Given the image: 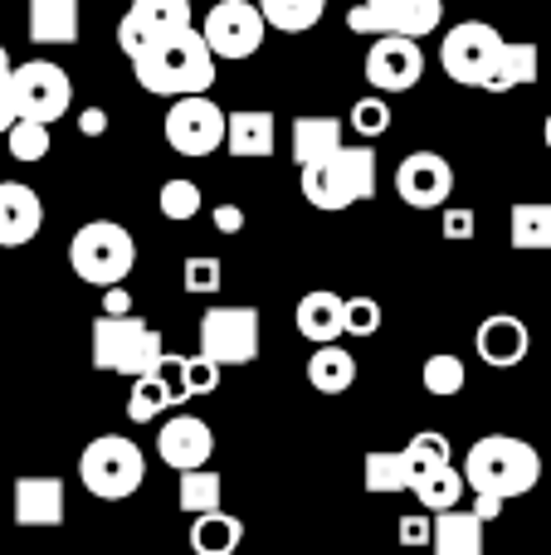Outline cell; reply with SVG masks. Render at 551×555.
I'll return each mask as SVG.
<instances>
[{
    "label": "cell",
    "mask_w": 551,
    "mask_h": 555,
    "mask_svg": "<svg viewBox=\"0 0 551 555\" xmlns=\"http://www.w3.org/2000/svg\"><path fill=\"white\" fill-rule=\"evenodd\" d=\"M215 64H220V54L210 49L205 29L185 25V29H176V35L146 44L142 54L132 59V74L152 98H185V93L215 88Z\"/></svg>",
    "instance_id": "cell-1"
},
{
    "label": "cell",
    "mask_w": 551,
    "mask_h": 555,
    "mask_svg": "<svg viewBox=\"0 0 551 555\" xmlns=\"http://www.w3.org/2000/svg\"><path fill=\"white\" fill-rule=\"evenodd\" d=\"M464 478L469 492H498V498H527L542 478V453L527 439L513 434H484L464 459Z\"/></svg>",
    "instance_id": "cell-2"
},
{
    "label": "cell",
    "mask_w": 551,
    "mask_h": 555,
    "mask_svg": "<svg viewBox=\"0 0 551 555\" xmlns=\"http://www.w3.org/2000/svg\"><path fill=\"white\" fill-rule=\"evenodd\" d=\"M298 185L312 210H351V205H367L371 195H376V152H371L367 142L337 146L328 162L298 166Z\"/></svg>",
    "instance_id": "cell-3"
},
{
    "label": "cell",
    "mask_w": 551,
    "mask_h": 555,
    "mask_svg": "<svg viewBox=\"0 0 551 555\" xmlns=\"http://www.w3.org/2000/svg\"><path fill=\"white\" fill-rule=\"evenodd\" d=\"M162 351V332L137 312H103L93 322V365L107 375H142Z\"/></svg>",
    "instance_id": "cell-4"
},
{
    "label": "cell",
    "mask_w": 551,
    "mask_h": 555,
    "mask_svg": "<svg viewBox=\"0 0 551 555\" xmlns=\"http://www.w3.org/2000/svg\"><path fill=\"white\" fill-rule=\"evenodd\" d=\"M132 263H137V244L117 220H88L68 240V269L84 278V283L113 287L132 273Z\"/></svg>",
    "instance_id": "cell-5"
},
{
    "label": "cell",
    "mask_w": 551,
    "mask_h": 555,
    "mask_svg": "<svg viewBox=\"0 0 551 555\" xmlns=\"http://www.w3.org/2000/svg\"><path fill=\"white\" fill-rule=\"evenodd\" d=\"M78 478H84V488L93 492L98 502H123L146 482V459L132 439H123V434H103V439H93L84 449V459H78Z\"/></svg>",
    "instance_id": "cell-6"
},
{
    "label": "cell",
    "mask_w": 551,
    "mask_h": 555,
    "mask_svg": "<svg viewBox=\"0 0 551 555\" xmlns=\"http://www.w3.org/2000/svg\"><path fill=\"white\" fill-rule=\"evenodd\" d=\"M508 39L498 35L494 25H484V20H464V25H454L445 35V44H439V64H445V74L454 78V83L464 88H484L488 74H494L498 54H503Z\"/></svg>",
    "instance_id": "cell-7"
},
{
    "label": "cell",
    "mask_w": 551,
    "mask_h": 555,
    "mask_svg": "<svg viewBox=\"0 0 551 555\" xmlns=\"http://www.w3.org/2000/svg\"><path fill=\"white\" fill-rule=\"evenodd\" d=\"M445 20V0H361L347 10L351 35H415L425 39Z\"/></svg>",
    "instance_id": "cell-8"
},
{
    "label": "cell",
    "mask_w": 551,
    "mask_h": 555,
    "mask_svg": "<svg viewBox=\"0 0 551 555\" xmlns=\"http://www.w3.org/2000/svg\"><path fill=\"white\" fill-rule=\"evenodd\" d=\"M225 132H230V113L210 103L205 93H185L171 103L166 113V142L181 156H210L225 146Z\"/></svg>",
    "instance_id": "cell-9"
},
{
    "label": "cell",
    "mask_w": 551,
    "mask_h": 555,
    "mask_svg": "<svg viewBox=\"0 0 551 555\" xmlns=\"http://www.w3.org/2000/svg\"><path fill=\"white\" fill-rule=\"evenodd\" d=\"M201 351L220 365H249L259 356V307H210L201 317Z\"/></svg>",
    "instance_id": "cell-10"
},
{
    "label": "cell",
    "mask_w": 551,
    "mask_h": 555,
    "mask_svg": "<svg viewBox=\"0 0 551 555\" xmlns=\"http://www.w3.org/2000/svg\"><path fill=\"white\" fill-rule=\"evenodd\" d=\"M205 39H210V49L220 59H254L264 44V29H269V20H264L259 0H220V5H210V15H205Z\"/></svg>",
    "instance_id": "cell-11"
},
{
    "label": "cell",
    "mask_w": 551,
    "mask_h": 555,
    "mask_svg": "<svg viewBox=\"0 0 551 555\" xmlns=\"http://www.w3.org/2000/svg\"><path fill=\"white\" fill-rule=\"evenodd\" d=\"M15 103H20V117H39V122L54 127L59 117L68 113L74 103V83L59 64L49 59H29V64H15Z\"/></svg>",
    "instance_id": "cell-12"
},
{
    "label": "cell",
    "mask_w": 551,
    "mask_h": 555,
    "mask_svg": "<svg viewBox=\"0 0 551 555\" xmlns=\"http://www.w3.org/2000/svg\"><path fill=\"white\" fill-rule=\"evenodd\" d=\"M185 25H195L191 0H132L123 25H117V49H123L127 59H137L146 44H156V39L176 35V29H185Z\"/></svg>",
    "instance_id": "cell-13"
},
{
    "label": "cell",
    "mask_w": 551,
    "mask_h": 555,
    "mask_svg": "<svg viewBox=\"0 0 551 555\" xmlns=\"http://www.w3.org/2000/svg\"><path fill=\"white\" fill-rule=\"evenodd\" d=\"M425 74V54H420L415 35H376L367 49V83L381 93H410Z\"/></svg>",
    "instance_id": "cell-14"
},
{
    "label": "cell",
    "mask_w": 551,
    "mask_h": 555,
    "mask_svg": "<svg viewBox=\"0 0 551 555\" xmlns=\"http://www.w3.org/2000/svg\"><path fill=\"white\" fill-rule=\"evenodd\" d=\"M396 191L410 210H435L454 195V166L439 152H410L396 166Z\"/></svg>",
    "instance_id": "cell-15"
},
{
    "label": "cell",
    "mask_w": 551,
    "mask_h": 555,
    "mask_svg": "<svg viewBox=\"0 0 551 555\" xmlns=\"http://www.w3.org/2000/svg\"><path fill=\"white\" fill-rule=\"evenodd\" d=\"M156 453H162V463L176 473L205 468L215 453V434H210V424L195 420V414H176V420H166L162 434H156Z\"/></svg>",
    "instance_id": "cell-16"
},
{
    "label": "cell",
    "mask_w": 551,
    "mask_h": 555,
    "mask_svg": "<svg viewBox=\"0 0 551 555\" xmlns=\"http://www.w3.org/2000/svg\"><path fill=\"white\" fill-rule=\"evenodd\" d=\"M474 346H478V356H484V361L494 365V371H513V365H523V361H527L533 332H527L523 317H513V312H494V317H484V326H478Z\"/></svg>",
    "instance_id": "cell-17"
},
{
    "label": "cell",
    "mask_w": 551,
    "mask_h": 555,
    "mask_svg": "<svg viewBox=\"0 0 551 555\" xmlns=\"http://www.w3.org/2000/svg\"><path fill=\"white\" fill-rule=\"evenodd\" d=\"M44 224V205L25 181H0V249H25Z\"/></svg>",
    "instance_id": "cell-18"
},
{
    "label": "cell",
    "mask_w": 551,
    "mask_h": 555,
    "mask_svg": "<svg viewBox=\"0 0 551 555\" xmlns=\"http://www.w3.org/2000/svg\"><path fill=\"white\" fill-rule=\"evenodd\" d=\"M293 322H298V336H308L312 346L337 341V336H347V297L318 287V293L298 297V312H293Z\"/></svg>",
    "instance_id": "cell-19"
},
{
    "label": "cell",
    "mask_w": 551,
    "mask_h": 555,
    "mask_svg": "<svg viewBox=\"0 0 551 555\" xmlns=\"http://www.w3.org/2000/svg\"><path fill=\"white\" fill-rule=\"evenodd\" d=\"M337 146H347V122H342V117H332V113L293 117V162H298V166L328 162Z\"/></svg>",
    "instance_id": "cell-20"
},
{
    "label": "cell",
    "mask_w": 551,
    "mask_h": 555,
    "mask_svg": "<svg viewBox=\"0 0 551 555\" xmlns=\"http://www.w3.org/2000/svg\"><path fill=\"white\" fill-rule=\"evenodd\" d=\"M15 521L20 527H59V521H64V482L20 478L15 482Z\"/></svg>",
    "instance_id": "cell-21"
},
{
    "label": "cell",
    "mask_w": 551,
    "mask_h": 555,
    "mask_svg": "<svg viewBox=\"0 0 551 555\" xmlns=\"http://www.w3.org/2000/svg\"><path fill=\"white\" fill-rule=\"evenodd\" d=\"M484 527L474 507H445L435 512V551L439 555H484Z\"/></svg>",
    "instance_id": "cell-22"
},
{
    "label": "cell",
    "mask_w": 551,
    "mask_h": 555,
    "mask_svg": "<svg viewBox=\"0 0 551 555\" xmlns=\"http://www.w3.org/2000/svg\"><path fill=\"white\" fill-rule=\"evenodd\" d=\"M29 44H74L78 39V0H29Z\"/></svg>",
    "instance_id": "cell-23"
},
{
    "label": "cell",
    "mask_w": 551,
    "mask_h": 555,
    "mask_svg": "<svg viewBox=\"0 0 551 555\" xmlns=\"http://www.w3.org/2000/svg\"><path fill=\"white\" fill-rule=\"evenodd\" d=\"M225 152L230 156H273V113H259V107H240L230 113V132H225Z\"/></svg>",
    "instance_id": "cell-24"
},
{
    "label": "cell",
    "mask_w": 551,
    "mask_h": 555,
    "mask_svg": "<svg viewBox=\"0 0 551 555\" xmlns=\"http://www.w3.org/2000/svg\"><path fill=\"white\" fill-rule=\"evenodd\" d=\"M240 541H244V521L230 517L225 507L201 512V517L191 521V551L195 555H234Z\"/></svg>",
    "instance_id": "cell-25"
},
{
    "label": "cell",
    "mask_w": 551,
    "mask_h": 555,
    "mask_svg": "<svg viewBox=\"0 0 551 555\" xmlns=\"http://www.w3.org/2000/svg\"><path fill=\"white\" fill-rule=\"evenodd\" d=\"M308 380H312V390H322V395L351 390V385H357V356L342 351L337 341H322L308 361Z\"/></svg>",
    "instance_id": "cell-26"
},
{
    "label": "cell",
    "mask_w": 551,
    "mask_h": 555,
    "mask_svg": "<svg viewBox=\"0 0 551 555\" xmlns=\"http://www.w3.org/2000/svg\"><path fill=\"white\" fill-rule=\"evenodd\" d=\"M537 68H542V54H537V44H503V54H498L494 74H488L484 93H513V88H527L537 78Z\"/></svg>",
    "instance_id": "cell-27"
},
{
    "label": "cell",
    "mask_w": 551,
    "mask_h": 555,
    "mask_svg": "<svg viewBox=\"0 0 551 555\" xmlns=\"http://www.w3.org/2000/svg\"><path fill=\"white\" fill-rule=\"evenodd\" d=\"M410 492H415L420 507L430 512H445V507H459L469 492V478L464 468H454V463H445V468H430V473H415V482H410Z\"/></svg>",
    "instance_id": "cell-28"
},
{
    "label": "cell",
    "mask_w": 551,
    "mask_h": 555,
    "mask_svg": "<svg viewBox=\"0 0 551 555\" xmlns=\"http://www.w3.org/2000/svg\"><path fill=\"white\" fill-rule=\"evenodd\" d=\"M361 473H367V492H376V498H386V492H410V482H415L406 449H376V453H367Z\"/></svg>",
    "instance_id": "cell-29"
},
{
    "label": "cell",
    "mask_w": 551,
    "mask_h": 555,
    "mask_svg": "<svg viewBox=\"0 0 551 555\" xmlns=\"http://www.w3.org/2000/svg\"><path fill=\"white\" fill-rule=\"evenodd\" d=\"M225 498V478L210 468H185L181 482H176V507L185 512V517H201V512H215Z\"/></svg>",
    "instance_id": "cell-30"
},
{
    "label": "cell",
    "mask_w": 551,
    "mask_h": 555,
    "mask_svg": "<svg viewBox=\"0 0 551 555\" xmlns=\"http://www.w3.org/2000/svg\"><path fill=\"white\" fill-rule=\"evenodd\" d=\"M508 234H513V249L523 254L551 249V205H513Z\"/></svg>",
    "instance_id": "cell-31"
},
{
    "label": "cell",
    "mask_w": 551,
    "mask_h": 555,
    "mask_svg": "<svg viewBox=\"0 0 551 555\" xmlns=\"http://www.w3.org/2000/svg\"><path fill=\"white\" fill-rule=\"evenodd\" d=\"M259 10L279 35H303V29H312L322 20L328 0H259Z\"/></svg>",
    "instance_id": "cell-32"
},
{
    "label": "cell",
    "mask_w": 551,
    "mask_h": 555,
    "mask_svg": "<svg viewBox=\"0 0 551 555\" xmlns=\"http://www.w3.org/2000/svg\"><path fill=\"white\" fill-rule=\"evenodd\" d=\"M5 146H10V156H15V162L35 166V162H44V156H49L54 137H49V122H39V117H20V122L5 132Z\"/></svg>",
    "instance_id": "cell-33"
},
{
    "label": "cell",
    "mask_w": 551,
    "mask_h": 555,
    "mask_svg": "<svg viewBox=\"0 0 551 555\" xmlns=\"http://www.w3.org/2000/svg\"><path fill=\"white\" fill-rule=\"evenodd\" d=\"M162 410H171V395H166V385L156 380V371L132 375V400H127V420H132V424H152Z\"/></svg>",
    "instance_id": "cell-34"
},
{
    "label": "cell",
    "mask_w": 551,
    "mask_h": 555,
    "mask_svg": "<svg viewBox=\"0 0 551 555\" xmlns=\"http://www.w3.org/2000/svg\"><path fill=\"white\" fill-rule=\"evenodd\" d=\"M420 380H425V390H430V395H439V400H454V395L464 390L469 371H464V361H459V356L439 351V356H430V361H425Z\"/></svg>",
    "instance_id": "cell-35"
},
{
    "label": "cell",
    "mask_w": 551,
    "mask_h": 555,
    "mask_svg": "<svg viewBox=\"0 0 551 555\" xmlns=\"http://www.w3.org/2000/svg\"><path fill=\"white\" fill-rule=\"evenodd\" d=\"M156 210L166 215V220H195V210H201V185L185 181V176H171V181H162V195H156Z\"/></svg>",
    "instance_id": "cell-36"
},
{
    "label": "cell",
    "mask_w": 551,
    "mask_h": 555,
    "mask_svg": "<svg viewBox=\"0 0 551 555\" xmlns=\"http://www.w3.org/2000/svg\"><path fill=\"white\" fill-rule=\"evenodd\" d=\"M406 459H410V473H430V468H445V463H454V453H449L445 434L425 429V434H415V439L406 443Z\"/></svg>",
    "instance_id": "cell-37"
},
{
    "label": "cell",
    "mask_w": 551,
    "mask_h": 555,
    "mask_svg": "<svg viewBox=\"0 0 551 555\" xmlns=\"http://www.w3.org/2000/svg\"><path fill=\"white\" fill-rule=\"evenodd\" d=\"M156 380L166 385V395H171V404H185V400H195L191 395V356H176V351H162L156 356Z\"/></svg>",
    "instance_id": "cell-38"
},
{
    "label": "cell",
    "mask_w": 551,
    "mask_h": 555,
    "mask_svg": "<svg viewBox=\"0 0 551 555\" xmlns=\"http://www.w3.org/2000/svg\"><path fill=\"white\" fill-rule=\"evenodd\" d=\"M390 127V103L386 98H357V103H351V132L361 137V142H376L381 132H386Z\"/></svg>",
    "instance_id": "cell-39"
},
{
    "label": "cell",
    "mask_w": 551,
    "mask_h": 555,
    "mask_svg": "<svg viewBox=\"0 0 551 555\" xmlns=\"http://www.w3.org/2000/svg\"><path fill=\"white\" fill-rule=\"evenodd\" d=\"M181 278H185V293H201V297H210V293H220V283H225V263L220 259H205V254H191L185 259V269H181Z\"/></svg>",
    "instance_id": "cell-40"
},
{
    "label": "cell",
    "mask_w": 551,
    "mask_h": 555,
    "mask_svg": "<svg viewBox=\"0 0 551 555\" xmlns=\"http://www.w3.org/2000/svg\"><path fill=\"white\" fill-rule=\"evenodd\" d=\"M376 332H381L376 297H347V336H376Z\"/></svg>",
    "instance_id": "cell-41"
},
{
    "label": "cell",
    "mask_w": 551,
    "mask_h": 555,
    "mask_svg": "<svg viewBox=\"0 0 551 555\" xmlns=\"http://www.w3.org/2000/svg\"><path fill=\"white\" fill-rule=\"evenodd\" d=\"M439 230H445L449 244H469L478 234V220L469 205H445V220H439Z\"/></svg>",
    "instance_id": "cell-42"
},
{
    "label": "cell",
    "mask_w": 551,
    "mask_h": 555,
    "mask_svg": "<svg viewBox=\"0 0 551 555\" xmlns=\"http://www.w3.org/2000/svg\"><path fill=\"white\" fill-rule=\"evenodd\" d=\"M430 517H435L430 507L400 517V546H435V521H430Z\"/></svg>",
    "instance_id": "cell-43"
},
{
    "label": "cell",
    "mask_w": 551,
    "mask_h": 555,
    "mask_svg": "<svg viewBox=\"0 0 551 555\" xmlns=\"http://www.w3.org/2000/svg\"><path fill=\"white\" fill-rule=\"evenodd\" d=\"M220 371L225 365L220 361H210V356H191V395H210L215 385H220Z\"/></svg>",
    "instance_id": "cell-44"
},
{
    "label": "cell",
    "mask_w": 551,
    "mask_h": 555,
    "mask_svg": "<svg viewBox=\"0 0 551 555\" xmlns=\"http://www.w3.org/2000/svg\"><path fill=\"white\" fill-rule=\"evenodd\" d=\"M20 122V103H15V78L0 74V137Z\"/></svg>",
    "instance_id": "cell-45"
},
{
    "label": "cell",
    "mask_w": 551,
    "mask_h": 555,
    "mask_svg": "<svg viewBox=\"0 0 551 555\" xmlns=\"http://www.w3.org/2000/svg\"><path fill=\"white\" fill-rule=\"evenodd\" d=\"M215 230H220V234H240L244 230V210H234V205H220V210H215Z\"/></svg>",
    "instance_id": "cell-46"
},
{
    "label": "cell",
    "mask_w": 551,
    "mask_h": 555,
    "mask_svg": "<svg viewBox=\"0 0 551 555\" xmlns=\"http://www.w3.org/2000/svg\"><path fill=\"white\" fill-rule=\"evenodd\" d=\"M503 507H508V498H498V492H474V512H478L484 521H494Z\"/></svg>",
    "instance_id": "cell-47"
},
{
    "label": "cell",
    "mask_w": 551,
    "mask_h": 555,
    "mask_svg": "<svg viewBox=\"0 0 551 555\" xmlns=\"http://www.w3.org/2000/svg\"><path fill=\"white\" fill-rule=\"evenodd\" d=\"M103 312H132V297H127V287H123V283L103 287Z\"/></svg>",
    "instance_id": "cell-48"
},
{
    "label": "cell",
    "mask_w": 551,
    "mask_h": 555,
    "mask_svg": "<svg viewBox=\"0 0 551 555\" xmlns=\"http://www.w3.org/2000/svg\"><path fill=\"white\" fill-rule=\"evenodd\" d=\"M103 127H107V113H103V107H88V113H84V132L88 137H103Z\"/></svg>",
    "instance_id": "cell-49"
},
{
    "label": "cell",
    "mask_w": 551,
    "mask_h": 555,
    "mask_svg": "<svg viewBox=\"0 0 551 555\" xmlns=\"http://www.w3.org/2000/svg\"><path fill=\"white\" fill-rule=\"evenodd\" d=\"M0 74H15V64H10V54H5V44H0Z\"/></svg>",
    "instance_id": "cell-50"
},
{
    "label": "cell",
    "mask_w": 551,
    "mask_h": 555,
    "mask_svg": "<svg viewBox=\"0 0 551 555\" xmlns=\"http://www.w3.org/2000/svg\"><path fill=\"white\" fill-rule=\"evenodd\" d=\"M542 137H547V152H551V113H547V122H542Z\"/></svg>",
    "instance_id": "cell-51"
}]
</instances>
